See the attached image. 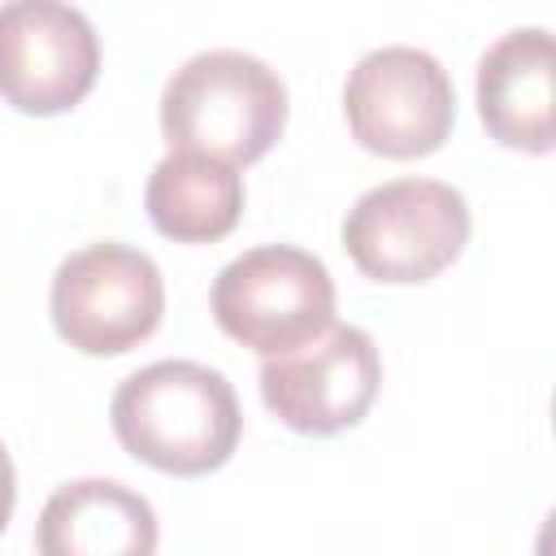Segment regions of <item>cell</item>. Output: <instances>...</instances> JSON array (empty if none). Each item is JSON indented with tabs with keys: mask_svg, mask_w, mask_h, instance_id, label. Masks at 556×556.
<instances>
[{
	"mask_svg": "<svg viewBox=\"0 0 556 556\" xmlns=\"http://www.w3.org/2000/svg\"><path fill=\"white\" fill-rule=\"evenodd\" d=\"M109 421L135 460L174 478L222 469L243 434L235 387L200 361L143 365L113 391Z\"/></svg>",
	"mask_w": 556,
	"mask_h": 556,
	"instance_id": "cell-1",
	"label": "cell"
},
{
	"mask_svg": "<svg viewBox=\"0 0 556 556\" xmlns=\"http://www.w3.org/2000/svg\"><path fill=\"white\" fill-rule=\"evenodd\" d=\"M287 126V87L278 70L239 48H213L174 70L161 91V130L169 152H200L226 165L261 161Z\"/></svg>",
	"mask_w": 556,
	"mask_h": 556,
	"instance_id": "cell-2",
	"label": "cell"
},
{
	"mask_svg": "<svg viewBox=\"0 0 556 556\" xmlns=\"http://www.w3.org/2000/svg\"><path fill=\"white\" fill-rule=\"evenodd\" d=\"M469 243V204L439 178L369 187L343 217V248L374 282L413 287L439 278Z\"/></svg>",
	"mask_w": 556,
	"mask_h": 556,
	"instance_id": "cell-3",
	"label": "cell"
},
{
	"mask_svg": "<svg viewBox=\"0 0 556 556\" xmlns=\"http://www.w3.org/2000/svg\"><path fill=\"white\" fill-rule=\"evenodd\" d=\"M213 321L261 356L291 352L334 321V278L304 248H252L217 274Z\"/></svg>",
	"mask_w": 556,
	"mask_h": 556,
	"instance_id": "cell-4",
	"label": "cell"
},
{
	"mask_svg": "<svg viewBox=\"0 0 556 556\" xmlns=\"http://www.w3.org/2000/svg\"><path fill=\"white\" fill-rule=\"evenodd\" d=\"M52 326L83 356H122L139 348L165 313V282L148 252L91 243L52 274Z\"/></svg>",
	"mask_w": 556,
	"mask_h": 556,
	"instance_id": "cell-5",
	"label": "cell"
},
{
	"mask_svg": "<svg viewBox=\"0 0 556 556\" xmlns=\"http://www.w3.org/2000/svg\"><path fill=\"white\" fill-rule=\"evenodd\" d=\"M343 117L365 152L413 161L443 148L456 122L447 70L408 43L365 52L343 83Z\"/></svg>",
	"mask_w": 556,
	"mask_h": 556,
	"instance_id": "cell-6",
	"label": "cell"
},
{
	"mask_svg": "<svg viewBox=\"0 0 556 556\" xmlns=\"http://www.w3.org/2000/svg\"><path fill=\"white\" fill-rule=\"evenodd\" d=\"M382 387V356L361 326H326L317 339L261 361V400L295 434H339L365 421Z\"/></svg>",
	"mask_w": 556,
	"mask_h": 556,
	"instance_id": "cell-7",
	"label": "cell"
},
{
	"mask_svg": "<svg viewBox=\"0 0 556 556\" xmlns=\"http://www.w3.org/2000/svg\"><path fill=\"white\" fill-rule=\"evenodd\" d=\"M100 74V35L70 0L0 4V100L26 117L83 104Z\"/></svg>",
	"mask_w": 556,
	"mask_h": 556,
	"instance_id": "cell-8",
	"label": "cell"
},
{
	"mask_svg": "<svg viewBox=\"0 0 556 556\" xmlns=\"http://www.w3.org/2000/svg\"><path fill=\"white\" fill-rule=\"evenodd\" d=\"M478 117L513 152H552V30L500 35L478 61Z\"/></svg>",
	"mask_w": 556,
	"mask_h": 556,
	"instance_id": "cell-9",
	"label": "cell"
},
{
	"mask_svg": "<svg viewBox=\"0 0 556 556\" xmlns=\"http://www.w3.org/2000/svg\"><path fill=\"white\" fill-rule=\"evenodd\" d=\"M156 543L161 530L152 504L109 478L56 486L35 530L43 556H152Z\"/></svg>",
	"mask_w": 556,
	"mask_h": 556,
	"instance_id": "cell-10",
	"label": "cell"
},
{
	"mask_svg": "<svg viewBox=\"0 0 556 556\" xmlns=\"http://www.w3.org/2000/svg\"><path fill=\"white\" fill-rule=\"evenodd\" d=\"M143 204L165 239L213 243L226 239L243 217V178L226 161L200 152H169L152 169Z\"/></svg>",
	"mask_w": 556,
	"mask_h": 556,
	"instance_id": "cell-11",
	"label": "cell"
},
{
	"mask_svg": "<svg viewBox=\"0 0 556 556\" xmlns=\"http://www.w3.org/2000/svg\"><path fill=\"white\" fill-rule=\"evenodd\" d=\"M13 500H17V473H13V460H9V452L0 443V534H4V526L13 517Z\"/></svg>",
	"mask_w": 556,
	"mask_h": 556,
	"instance_id": "cell-12",
	"label": "cell"
}]
</instances>
